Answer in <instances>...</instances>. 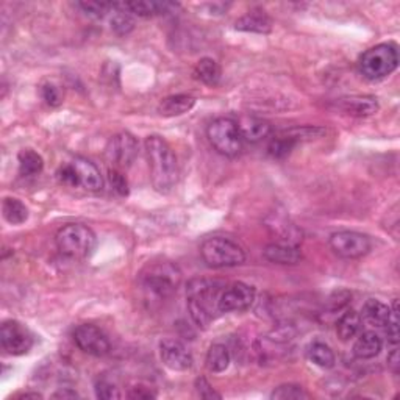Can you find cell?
<instances>
[{
	"mask_svg": "<svg viewBox=\"0 0 400 400\" xmlns=\"http://www.w3.org/2000/svg\"><path fill=\"white\" fill-rule=\"evenodd\" d=\"M144 147L149 161L152 187L160 194H167L179 182V165L172 147L160 135L147 136Z\"/></svg>",
	"mask_w": 400,
	"mask_h": 400,
	"instance_id": "obj_1",
	"label": "cell"
},
{
	"mask_svg": "<svg viewBox=\"0 0 400 400\" xmlns=\"http://www.w3.org/2000/svg\"><path fill=\"white\" fill-rule=\"evenodd\" d=\"M182 281V272L172 263H152L139 273L138 288L149 307L161 305L172 298Z\"/></svg>",
	"mask_w": 400,
	"mask_h": 400,
	"instance_id": "obj_2",
	"label": "cell"
},
{
	"mask_svg": "<svg viewBox=\"0 0 400 400\" xmlns=\"http://www.w3.org/2000/svg\"><path fill=\"white\" fill-rule=\"evenodd\" d=\"M224 283L210 278H191L187 285V302L192 321L206 329L219 313V295Z\"/></svg>",
	"mask_w": 400,
	"mask_h": 400,
	"instance_id": "obj_3",
	"label": "cell"
},
{
	"mask_svg": "<svg viewBox=\"0 0 400 400\" xmlns=\"http://www.w3.org/2000/svg\"><path fill=\"white\" fill-rule=\"evenodd\" d=\"M55 242L61 255L71 260H85L93 254L98 238L88 225L68 224L57 232Z\"/></svg>",
	"mask_w": 400,
	"mask_h": 400,
	"instance_id": "obj_4",
	"label": "cell"
},
{
	"mask_svg": "<svg viewBox=\"0 0 400 400\" xmlns=\"http://www.w3.org/2000/svg\"><path fill=\"white\" fill-rule=\"evenodd\" d=\"M399 66V50L391 42L377 44L360 57L358 68L367 80H382L391 76Z\"/></svg>",
	"mask_w": 400,
	"mask_h": 400,
	"instance_id": "obj_5",
	"label": "cell"
},
{
	"mask_svg": "<svg viewBox=\"0 0 400 400\" xmlns=\"http://www.w3.org/2000/svg\"><path fill=\"white\" fill-rule=\"evenodd\" d=\"M200 255H202L206 266L214 269L222 268H235L241 266L246 261V252L242 250L238 242H235L224 236H214L204 241L200 247Z\"/></svg>",
	"mask_w": 400,
	"mask_h": 400,
	"instance_id": "obj_6",
	"label": "cell"
},
{
	"mask_svg": "<svg viewBox=\"0 0 400 400\" xmlns=\"http://www.w3.org/2000/svg\"><path fill=\"white\" fill-rule=\"evenodd\" d=\"M213 149L224 157H238L242 151V136L238 122L232 117H218L206 129Z\"/></svg>",
	"mask_w": 400,
	"mask_h": 400,
	"instance_id": "obj_7",
	"label": "cell"
},
{
	"mask_svg": "<svg viewBox=\"0 0 400 400\" xmlns=\"http://www.w3.org/2000/svg\"><path fill=\"white\" fill-rule=\"evenodd\" d=\"M330 247L335 254L346 260H353V258H361L369 254L372 242L365 233L343 230L336 232L330 236Z\"/></svg>",
	"mask_w": 400,
	"mask_h": 400,
	"instance_id": "obj_8",
	"label": "cell"
},
{
	"mask_svg": "<svg viewBox=\"0 0 400 400\" xmlns=\"http://www.w3.org/2000/svg\"><path fill=\"white\" fill-rule=\"evenodd\" d=\"M105 157L113 165V169L122 170L131 166L138 157V141L127 131L117 133L108 141Z\"/></svg>",
	"mask_w": 400,
	"mask_h": 400,
	"instance_id": "obj_9",
	"label": "cell"
},
{
	"mask_svg": "<svg viewBox=\"0 0 400 400\" xmlns=\"http://www.w3.org/2000/svg\"><path fill=\"white\" fill-rule=\"evenodd\" d=\"M0 343L6 353L13 357H20L32 351L35 341L25 325L18 321H5L0 329Z\"/></svg>",
	"mask_w": 400,
	"mask_h": 400,
	"instance_id": "obj_10",
	"label": "cell"
},
{
	"mask_svg": "<svg viewBox=\"0 0 400 400\" xmlns=\"http://www.w3.org/2000/svg\"><path fill=\"white\" fill-rule=\"evenodd\" d=\"M73 343L81 352L91 357H105L111 351V344L99 327L93 324H81L72 333Z\"/></svg>",
	"mask_w": 400,
	"mask_h": 400,
	"instance_id": "obj_11",
	"label": "cell"
},
{
	"mask_svg": "<svg viewBox=\"0 0 400 400\" xmlns=\"http://www.w3.org/2000/svg\"><path fill=\"white\" fill-rule=\"evenodd\" d=\"M257 291L254 286L236 281L227 286L219 295V313H241L249 310L255 302Z\"/></svg>",
	"mask_w": 400,
	"mask_h": 400,
	"instance_id": "obj_12",
	"label": "cell"
},
{
	"mask_svg": "<svg viewBox=\"0 0 400 400\" xmlns=\"http://www.w3.org/2000/svg\"><path fill=\"white\" fill-rule=\"evenodd\" d=\"M160 358L163 365L170 370H188L192 366V353L188 351V347L179 339L166 338L160 343Z\"/></svg>",
	"mask_w": 400,
	"mask_h": 400,
	"instance_id": "obj_13",
	"label": "cell"
},
{
	"mask_svg": "<svg viewBox=\"0 0 400 400\" xmlns=\"http://www.w3.org/2000/svg\"><path fill=\"white\" fill-rule=\"evenodd\" d=\"M69 163L73 169V172H76L78 188H83L90 192H98L103 188L100 169L95 166L91 160L83 157H76Z\"/></svg>",
	"mask_w": 400,
	"mask_h": 400,
	"instance_id": "obj_14",
	"label": "cell"
},
{
	"mask_svg": "<svg viewBox=\"0 0 400 400\" xmlns=\"http://www.w3.org/2000/svg\"><path fill=\"white\" fill-rule=\"evenodd\" d=\"M263 255L268 261L281 266L299 264L303 258L299 246L290 242H272L269 246H266Z\"/></svg>",
	"mask_w": 400,
	"mask_h": 400,
	"instance_id": "obj_15",
	"label": "cell"
},
{
	"mask_svg": "<svg viewBox=\"0 0 400 400\" xmlns=\"http://www.w3.org/2000/svg\"><path fill=\"white\" fill-rule=\"evenodd\" d=\"M238 122L242 141H247L250 144H257L260 141L268 138L272 133V127L268 121L255 116H242Z\"/></svg>",
	"mask_w": 400,
	"mask_h": 400,
	"instance_id": "obj_16",
	"label": "cell"
},
{
	"mask_svg": "<svg viewBox=\"0 0 400 400\" xmlns=\"http://www.w3.org/2000/svg\"><path fill=\"white\" fill-rule=\"evenodd\" d=\"M338 108L355 117H367L379 111V102L370 95H352L338 100Z\"/></svg>",
	"mask_w": 400,
	"mask_h": 400,
	"instance_id": "obj_17",
	"label": "cell"
},
{
	"mask_svg": "<svg viewBox=\"0 0 400 400\" xmlns=\"http://www.w3.org/2000/svg\"><path fill=\"white\" fill-rule=\"evenodd\" d=\"M235 28L240 32L268 35L272 30V19L261 10H252L236 20Z\"/></svg>",
	"mask_w": 400,
	"mask_h": 400,
	"instance_id": "obj_18",
	"label": "cell"
},
{
	"mask_svg": "<svg viewBox=\"0 0 400 400\" xmlns=\"http://www.w3.org/2000/svg\"><path fill=\"white\" fill-rule=\"evenodd\" d=\"M196 105V99L188 94H174L163 99L158 105V113L166 117H175L188 113Z\"/></svg>",
	"mask_w": 400,
	"mask_h": 400,
	"instance_id": "obj_19",
	"label": "cell"
},
{
	"mask_svg": "<svg viewBox=\"0 0 400 400\" xmlns=\"http://www.w3.org/2000/svg\"><path fill=\"white\" fill-rule=\"evenodd\" d=\"M383 341L375 331H365L353 344V355L358 360H370L380 355Z\"/></svg>",
	"mask_w": 400,
	"mask_h": 400,
	"instance_id": "obj_20",
	"label": "cell"
},
{
	"mask_svg": "<svg viewBox=\"0 0 400 400\" xmlns=\"http://www.w3.org/2000/svg\"><path fill=\"white\" fill-rule=\"evenodd\" d=\"M361 319H365L369 325H374V327H384L389 319L391 308L388 305H384L383 302L377 299H369L366 300L365 305H363L361 311Z\"/></svg>",
	"mask_w": 400,
	"mask_h": 400,
	"instance_id": "obj_21",
	"label": "cell"
},
{
	"mask_svg": "<svg viewBox=\"0 0 400 400\" xmlns=\"http://www.w3.org/2000/svg\"><path fill=\"white\" fill-rule=\"evenodd\" d=\"M124 6L130 11V14H136L139 18H153L169 13L177 5L169 2H146V0H139V2H125Z\"/></svg>",
	"mask_w": 400,
	"mask_h": 400,
	"instance_id": "obj_22",
	"label": "cell"
},
{
	"mask_svg": "<svg viewBox=\"0 0 400 400\" xmlns=\"http://www.w3.org/2000/svg\"><path fill=\"white\" fill-rule=\"evenodd\" d=\"M194 77L206 86H218L222 78V69L213 58H202L194 68Z\"/></svg>",
	"mask_w": 400,
	"mask_h": 400,
	"instance_id": "obj_23",
	"label": "cell"
},
{
	"mask_svg": "<svg viewBox=\"0 0 400 400\" xmlns=\"http://www.w3.org/2000/svg\"><path fill=\"white\" fill-rule=\"evenodd\" d=\"M110 25L111 30L119 36L129 35L133 30L135 22H133L131 14L127 8H125L124 4H113V6H111Z\"/></svg>",
	"mask_w": 400,
	"mask_h": 400,
	"instance_id": "obj_24",
	"label": "cell"
},
{
	"mask_svg": "<svg viewBox=\"0 0 400 400\" xmlns=\"http://www.w3.org/2000/svg\"><path fill=\"white\" fill-rule=\"evenodd\" d=\"M361 314L357 313L355 310H347L346 313L339 317L338 322H336V333H338V338L341 341H351L352 338L357 336V333L361 329Z\"/></svg>",
	"mask_w": 400,
	"mask_h": 400,
	"instance_id": "obj_25",
	"label": "cell"
},
{
	"mask_svg": "<svg viewBox=\"0 0 400 400\" xmlns=\"http://www.w3.org/2000/svg\"><path fill=\"white\" fill-rule=\"evenodd\" d=\"M298 144H299L298 138H295L290 130L281 131L280 135L272 138V141L268 146V153L272 158H277V160L286 158Z\"/></svg>",
	"mask_w": 400,
	"mask_h": 400,
	"instance_id": "obj_26",
	"label": "cell"
},
{
	"mask_svg": "<svg viewBox=\"0 0 400 400\" xmlns=\"http://www.w3.org/2000/svg\"><path fill=\"white\" fill-rule=\"evenodd\" d=\"M230 352H228L227 347L224 344H213L208 352H206L205 358V366L210 372L219 374L224 372L225 369L230 366Z\"/></svg>",
	"mask_w": 400,
	"mask_h": 400,
	"instance_id": "obj_27",
	"label": "cell"
},
{
	"mask_svg": "<svg viewBox=\"0 0 400 400\" xmlns=\"http://www.w3.org/2000/svg\"><path fill=\"white\" fill-rule=\"evenodd\" d=\"M2 214L11 225H20L28 219V208L16 197H5L2 202Z\"/></svg>",
	"mask_w": 400,
	"mask_h": 400,
	"instance_id": "obj_28",
	"label": "cell"
},
{
	"mask_svg": "<svg viewBox=\"0 0 400 400\" xmlns=\"http://www.w3.org/2000/svg\"><path fill=\"white\" fill-rule=\"evenodd\" d=\"M18 161H19V174L22 177H35L42 172L44 160L38 152H35L32 149L20 151L18 155Z\"/></svg>",
	"mask_w": 400,
	"mask_h": 400,
	"instance_id": "obj_29",
	"label": "cell"
},
{
	"mask_svg": "<svg viewBox=\"0 0 400 400\" xmlns=\"http://www.w3.org/2000/svg\"><path fill=\"white\" fill-rule=\"evenodd\" d=\"M308 358L311 360L313 365L319 366L322 369H331L336 363L335 352L331 351L330 346H327L325 343H321V341H316V343L310 344Z\"/></svg>",
	"mask_w": 400,
	"mask_h": 400,
	"instance_id": "obj_30",
	"label": "cell"
},
{
	"mask_svg": "<svg viewBox=\"0 0 400 400\" xmlns=\"http://www.w3.org/2000/svg\"><path fill=\"white\" fill-rule=\"evenodd\" d=\"M271 399L273 400H305L310 399L308 392L299 384H281L272 391Z\"/></svg>",
	"mask_w": 400,
	"mask_h": 400,
	"instance_id": "obj_31",
	"label": "cell"
},
{
	"mask_svg": "<svg viewBox=\"0 0 400 400\" xmlns=\"http://www.w3.org/2000/svg\"><path fill=\"white\" fill-rule=\"evenodd\" d=\"M77 6L85 14H88V16H90V18L102 19V18H105L107 14H110L111 6H113V4H108V2H91V0H88V2H78Z\"/></svg>",
	"mask_w": 400,
	"mask_h": 400,
	"instance_id": "obj_32",
	"label": "cell"
},
{
	"mask_svg": "<svg viewBox=\"0 0 400 400\" xmlns=\"http://www.w3.org/2000/svg\"><path fill=\"white\" fill-rule=\"evenodd\" d=\"M94 391L98 399H103V400H113L122 397L119 388H117L113 382H110L107 379H99L95 382Z\"/></svg>",
	"mask_w": 400,
	"mask_h": 400,
	"instance_id": "obj_33",
	"label": "cell"
},
{
	"mask_svg": "<svg viewBox=\"0 0 400 400\" xmlns=\"http://www.w3.org/2000/svg\"><path fill=\"white\" fill-rule=\"evenodd\" d=\"M387 335H388V341L391 344H397L399 343V300L396 299L392 302L391 307V313H389V319L387 322Z\"/></svg>",
	"mask_w": 400,
	"mask_h": 400,
	"instance_id": "obj_34",
	"label": "cell"
},
{
	"mask_svg": "<svg viewBox=\"0 0 400 400\" xmlns=\"http://www.w3.org/2000/svg\"><path fill=\"white\" fill-rule=\"evenodd\" d=\"M41 95L49 107L61 105V93L54 83H46L41 88Z\"/></svg>",
	"mask_w": 400,
	"mask_h": 400,
	"instance_id": "obj_35",
	"label": "cell"
},
{
	"mask_svg": "<svg viewBox=\"0 0 400 400\" xmlns=\"http://www.w3.org/2000/svg\"><path fill=\"white\" fill-rule=\"evenodd\" d=\"M108 177H110L111 184H113V188L117 192H119L121 196H127L129 194V184H127V180H125V177L122 175L121 170L110 169Z\"/></svg>",
	"mask_w": 400,
	"mask_h": 400,
	"instance_id": "obj_36",
	"label": "cell"
},
{
	"mask_svg": "<svg viewBox=\"0 0 400 400\" xmlns=\"http://www.w3.org/2000/svg\"><path fill=\"white\" fill-rule=\"evenodd\" d=\"M351 299H352V294L347 293V291L333 293L330 295V299H329V308H330V311H336V310L344 308L347 303H349Z\"/></svg>",
	"mask_w": 400,
	"mask_h": 400,
	"instance_id": "obj_37",
	"label": "cell"
},
{
	"mask_svg": "<svg viewBox=\"0 0 400 400\" xmlns=\"http://www.w3.org/2000/svg\"><path fill=\"white\" fill-rule=\"evenodd\" d=\"M196 391H197L199 397H202V399H220L222 397L219 392H216L211 388V384L206 382L204 377H199V379L196 380Z\"/></svg>",
	"mask_w": 400,
	"mask_h": 400,
	"instance_id": "obj_38",
	"label": "cell"
},
{
	"mask_svg": "<svg viewBox=\"0 0 400 400\" xmlns=\"http://www.w3.org/2000/svg\"><path fill=\"white\" fill-rule=\"evenodd\" d=\"M129 399H138V400H149V399H155L157 397V392H153L151 388L147 387H135L131 388L130 392L127 394Z\"/></svg>",
	"mask_w": 400,
	"mask_h": 400,
	"instance_id": "obj_39",
	"label": "cell"
},
{
	"mask_svg": "<svg viewBox=\"0 0 400 400\" xmlns=\"http://www.w3.org/2000/svg\"><path fill=\"white\" fill-rule=\"evenodd\" d=\"M388 366L391 367V370L394 374H399V366H400V361H399V351L397 347H394L388 355Z\"/></svg>",
	"mask_w": 400,
	"mask_h": 400,
	"instance_id": "obj_40",
	"label": "cell"
},
{
	"mask_svg": "<svg viewBox=\"0 0 400 400\" xmlns=\"http://www.w3.org/2000/svg\"><path fill=\"white\" fill-rule=\"evenodd\" d=\"M52 397L54 399H77L80 396L77 394V391H73L72 388H63L60 391H57Z\"/></svg>",
	"mask_w": 400,
	"mask_h": 400,
	"instance_id": "obj_41",
	"label": "cell"
},
{
	"mask_svg": "<svg viewBox=\"0 0 400 400\" xmlns=\"http://www.w3.org/2000/svg\"><path fill=\"white\" fill-rule=\"evenodd\" d=\"M18 399H42L40 392H22L18 396Z\"/></svg>",
	"mask_w": 400,
	"mask_h": 400,
	"instance_id": "obj_42",
	"label": "cell"
}]
</instances>
